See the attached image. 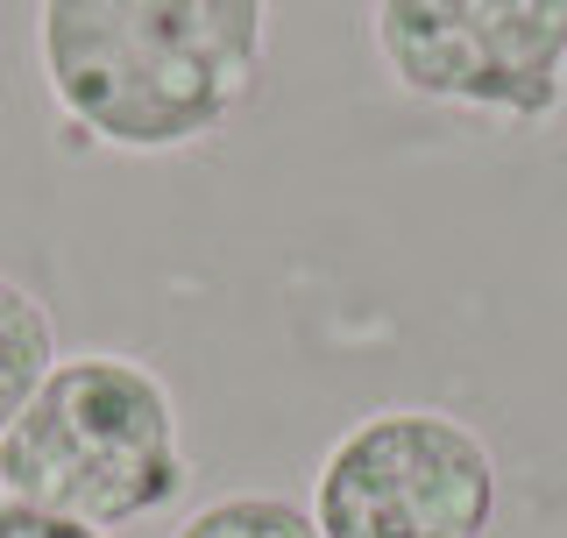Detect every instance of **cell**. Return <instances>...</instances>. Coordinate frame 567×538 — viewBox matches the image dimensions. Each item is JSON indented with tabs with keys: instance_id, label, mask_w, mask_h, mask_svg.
I'll use <instances>...</instances> for the list:
<instances>
[{
	"instance_id": "cell-1",
	"label": "cell",
	"mask_w": 567,
	"mask_h": 538,
	"mask_svg": "<svg viewBox=\"0 0 567 538\" xmlns=\"http://www.w3.org/2000/svg\"><path fill=\"white\" fill-rule=\"evenodd\" d=\"M270 0H35V71L64 135L177 156L262 93Z\"/></svg>"
},
{
	"instance_id": "cell-2",
	"label": "cell",
	"mask_w": 567,
	"mask_h": 538,
	"mask_svg": "<svg viewBox=\"0 0 567 538\" xmlns=\"http://www.w3.org/2000/svg\"><path fill=\"white\" fill-rule=\"evenodd\" d=\"M0 489L106 538L177 510L192 489V446L171 383L135 354H58L0 433Z\"/></svg>"
},
{
	"instance_id": "cell-3",
	"label": "cell",
	"mask_w": 567,
	"mask_h": 538,
	"mask_svg": "<svg viewBox=\"0 0 567 538\" xmlns=\"http://www.w3.org/2000/svg\"><path fill=\"white\" fill-rule=\"evenodd\" d=\"M496 504V446L440 404H377L341 425L306 496L319 538H489Z\"/></svg>"
},
{
	"instance_id": "cell-4",
	"label": "cell",
	"mask_w": 567,
	"mask_h": 538,
	"mask_svg": "<svg viewBox=\"0 0 567 538\" xmlns=\"http://www.w3.org/2000/svg\"><path fill=\"white\" fill-rule=\"evenodd\" d=\"M369 50L404 100L504 128L567 114V0H369Z\"/></svg>"
},
{
	"instance_id": "cell-5",
	"label": "cell",
	"mask_w": 567,
	"mask_h": 538,
	"mask_svg": "<svg viewBox=\"0 0 567 538\" xmlns=\"http://www.w3.org/2000/svg\"><path fill=\"white\" fill-rule=\"evenodd\" d=\"M58 369V327L50 304L29 283L0 277V433L22 418V404L35 397V383Z\"/></svg>"
},
{
	"instance_id": "cell-6",
	"label": "cell",
	"mask_w": 567,
	"mask_h": 538,
	"mask_svg": "<svg viewBox=\"0 0 567 538\" xmlns=\"http://www.w3.org/2000/svg\"><path fill=\"white\" fill-rule=\"evenodd\" d=\"M171 538H319L312 510L284 489H227L177 517Z\"/></svg>"
},
{
	"instance_id": "cell-7",
	"label": "cell",
	"mask_w": 567,
	"mask_h": 538,
	"mask_svg": "<svg viewBox=\"0 0 567 538\" xmlns=\"http://www.w3.org/2000/svg\"><path fill=\"white\" fill-rule=\"evenodd\" d=\"M0 538H106V531L79 525V517H58V510H35V504L0 489Z\"/></svg>"
}]
</instances>
